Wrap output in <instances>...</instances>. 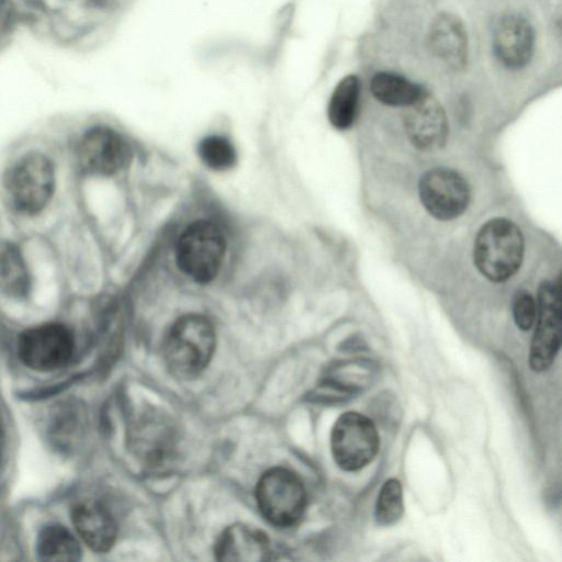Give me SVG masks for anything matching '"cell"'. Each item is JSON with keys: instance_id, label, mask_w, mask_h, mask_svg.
<instances>
[{"instance_id": "obj_18", "label": "cell", "mask_w": 562, "mask_h": 562, "mask_svg": "<svg viewBox=\"0 0 562 562\" xmlns=\"http://www.w3.org/2000/svg\"><path fill=\"white\" fill-rule=\"evenodd\" d=\"M360 97V81L357 76L344 77L335 87L327 109L330 124L337 130L349 128L356 119Z\"/></svg>"}, {"instance_id": "obj_19", "label": "cell", "mask_w": 562, "mask_h": 562, "mask_svg": "<svg viewBox=\"0 0 562 562\" xmlns=\"http://www.w3.org/2000/svg\"><path fill=\"white\" fill-rule=\"evenodd\" d=\"M135 441V448L149 463H159L171 450L173 432L168 424L146 420L136 429Z\"/></svg>"}, {"instance_id": "obj_6", "label": "cell", "mask_w": 562, "mask_h": 562, "mask_svg": "<svg viewBox=\"0 0 562 562\" xmlns=\"http://www.w3.org/2000/svg\"><path fill=\"white\" fill-rule=\"evenodd\" d=\"M379 447L380 438L375 425L360 413L347 412L333 426V458L345 471H358L368 465L376 456Z\"/></svg>"}, {"instance_id": "obj_20", "label": "cell", "mask_w": 562, "mask_h": 562, "mask_svg": "<svg viewBox=\"0 0 562 562\" xmlns=\"http://www.w3.org/2000/svg\"><path fill=\"white\" fill-rule=\"evenodd\" d=\"M1 289L9 295L23 296L30 288V279L24 260L11 244L3 245L1 250Z\"/></svg>"}, {"instance_id": "obj_23", "label": "cell", "mask_w": 562, "mask_h": 562, "mask_svg": "<svg viewBox=\"0 0 562 562\" xmlns=\"http://www.w3.org/2000/svg\"><path fill=\"white\" fill-rule=\"evenodd\" d=\"M537 312L538 303L533 295L526 290L517 291L512 304L516 326L521 330H529L536 322Z\"/></svg>"}, {"instance_id": "obj_14", "label": "cell", "mask_w": 562, "mask_h": 562, "mask_svg": "<svg viewBox=\"0 0 562 562\" xmlns=\"http://www.w3.org/2000/svg\"><path fill=\"white\" fill-rule=\"evenodd\" d=\"M71 520L77 533L91 550L106 552L115 543L116 522L112 514L100 503H78L71 509Z\"/></svg>"}, {"instance_id": "obj_25", "label": "cell", "mask_w": 562, "mask_h": 562, "mask_svg": "<svg viewBox=\"0 0 562 562\" xmlns=\"http://www.w3.org/2000/svg\"><path fill=\"white\" fill-rule=\"evenodd\" d=\"M45 1V7L48 10L59 11L63 9H89L92 8V0H41ZM100 2V0H98ZM101 3V2H100Z\"/></svg>"}, {"instance_id": "obj_24", "label": "cell", "mask_w": 562, "mask_h": 562, "mask_svg": "<svg viewBox=\"0 0 562 562\" xmlns=\"http://www.w3.org/2000/svg\"><path fill=\"white\" fill-rule=\"evenodd\" d=\"M79 413L80 409L77 411L76 407H70V409L66 408L65 412L63 409L60 411L53 426L54 435L57 436L59 442L65 443V441L71 440L72 437L78 434V429L81 426V415Z\"/></svg>"}, {"instance_id": "obj_9", "label": "cell", "mask_w": 562, "mask_h": 562, "mask_svg": "<svg viewBox=\"0 0 562 562\" xmlns=\"http://www.w3.org/2000/svg\"><path fill=\"white\" fill-rule=\"evenodd\" d=\"M418 192L425 210L439 221L459 217L470 201V188L465 179L446 167L425 172L419 180Z\"/></svg>"}, {"instance_id": "obj_2", "label": "cell", "mask_w": 562, "mask_h": 562, "mask_svg": "<svg viewBox=\"0 0 562 562\" xmlns=\"http://www.w3.org/2000/svg\"><path fill=\"white\" fill-rule=\"evenodd\" d=\"M525 243L519 227L508 218L495 217L482 225L473 246L480 273L494 283L505 282L520 268Z\"/></svg>"}, {"instance_id": "obj_10", "label": "cell", "mask_w": 562, "mask_h": 562, "mask_svg": "<svg viewBox=\"0 0 562 562\" xmlns=\"http://www.w3.org/2000/svg\"><path fill=\"white\" fill-rule=\"evenodd\" d=\"M77 156L83 171L106 176L120 171L130 164L132 149L115 130L95 126L81 138Z\"/></svg>"}, {"instance_id": "obj_21", "label": "cell", "mask_w": 562, "mask_h": 562, "mask_svg": "<svg viewBox=\"0 0 562 562\" xmlns=\"http://www.w3.org/2000/svg\"><path fill=\"white\" fill-rule=\"evenodd\" d=\"M404 512L402 484L396 479L387 480L380 490L374 507V518L380 526H392Z\"/></svg>"}, {"instance_id": "obj_26", "label": "cell", "mask_w": 562, "mask_h": 562, "mask_svg": "<svg viewBox=\"0 0 562 562\" xmlns=\"http://www.w3.org/2000/svg\"><path fill=\"white\" fill-rule=\"evenodd\" d=\"M559 290L561 292V295H562V273H561V277H560V282H559Z\"/></svg>"}, {"instance_id": "obj_12", "label": "cell", "mask_w": 562, "mask_h": 562, "mask_svg": "<svg viewBox=\"0 0 562 562\" xmlns=\"http://www.w3.org/2000/svg\"><path fill=\"white\" fill-rule=\"evenodd\" d=\"M493 49L497 59L509 69L525 67L535 49L531 24L519 14L502 16L493 32Z\"/></svg>"}, {"instance_id": "obj_7", "label": "cell", "mask_w": 562, "mask_h": 562, "mask_svg": "<svg viewBox=\"0 0 562 562\" xmlns=\"http://www.w3.org/2000/svg\"><path fill=\"white\" fill-rule=\"evenodd\" d=\"M562 347V295L559 286L543 281L538 289L536 329L529 350L535 372L548 370Z\"/></svg>"}, {"instance_id": "obj_3", "label": "cell", "mask_w": 562, "mask_h": 562, "mask_svg": "<svg viewBox=\"0 0 562 562\" xmlns=\"http://www.w3.org/2000/svg\"><path fill=\"white\" fill-rule=\"evenodd\" d=\"M255 495L262 517L278 528L294 526L306 508L303 481L294 471L283 467L267 470L257 482Z\"/></svg>"}, {"instance_id": "obj_8", "label": "cell", "mask_w": 562, "mask_h": 562, "mask_svg": "<svg viewBox=\"0 0 562 562\" xmlns=\"http://www.w3.org/2000/svg\"><path fill=\"white\" fill-rule=\"evenodd\" d=\"M75 348L71 331L59 323L24 330L18 339L20 360L36 371H52L68 363Z\"/></svg>"}, {"instance_id": "obj_17", "label": "cell", "mask_w": 562, "mask_h": 562, "mask_svg": "<svg viewBox=\"0 0 562 562\" xmlns=\"http://www.w3.org/2000/svg\"><path fill=\"white\" fill-rule=\"evenodd\" d=\"M36 553L44 561H78L81 558V547L67 528L49 524L38 532Z\"/></svg>"}, {"instance_id": "obj_16", "label": "cell", "mask_w": 562, "mask_h": 562, "mask_svg": "<svg viewBox=\"0 0 562 562\" xmlns=\"http://www.w3.org/2000/svg\"><path fill=\"white\" fill-rule=\"evenodd\" d=\"M372 95L389 106H409L426 91L409 79L393 72H378L370 81Z\"/></svg>"}, {"instance_id": "obj_22", "label": "cell", "mask_w": 562, "mask_h": 562, "mask_svg": "<svg viewBox=\"0 0 562 562\" xmlns=\"http://www.w3.org/2000/svg\"><path fill=\"white\" fill-rule=\"evenodd\" d=\"M198 154L203 164L213 170H227L236 162L234 145L221 135L204 137L198 145Z\"/></svg>"}, {"instance_id": "obj_1", "label": "cell", "mask_w": 562, "mask_h": 562, "mask_svg": "<svg viewBox=\"0 0 562 562\" xmlns=\"http://www.w3.org/2000/svg\"><path fill=\"white\" fill-rule=\"evenodd\" d=\"M216 335L212 323L202 315L180 317L167 331L162 355L169 371L181 379L202 373L215 350Z\"/></svg>"}, {"instance_id": "obj_5", "label": "cell", "mask_w": 562, "mask_h": 562, "mask_svg": "<svg viewBox=\"0 0 562 562\" xmlns=\"http://www.w3.org/2000/svg\"><path fill=\"white\" fill-rule=\"evenodd\" d=\"M55 186L52 161L31 153L20 158L9 171L7 190L14 207L24 214H36L49 202Z\"/></svg>"}, {"instance_id": "obj_15", "label": "cell", "mask_w": 562, "mask_h": 562, "mask_svg": "<svg viewBox=\"0 0 562 562\" xmlns=\"http://www.w3.org/2000/svg\"><path fill=\"white\" fill-rule=\"evenodd\" d=\"M429 47L448 67L463 68L468 58V38L460 19L449 13L439 14L430 26Z\"/></svg>"}, {"instance_id": "obj_13", "label": "cell", "mask_w": 562, "mask_h": 562, "mask_svg": "<svg viewBox=\"0 0 562 562\" xmlns=\"http://www.w3.org/2000/svg\"><path fill=\"white\" fill-rule=\"evenodd\" d=\"M214 554L222 562H265L270 560L271 544L266 532L238 522L218 536Z\"/></svg>"}, {"instance_id": "obj_4", "label": "cell", "mask_w": 562, "mask_h": 562, "mask_svg": "<svg viewBox=\"0 0 562 562\" xmlns=\"http://www.w3.org/2000/svg\"><path fill=\"white\" fill-rule=\"evenodd\" d=\"M225 255V238L212 222L189 225L178 239L176 258L180 270L198 283H207L217 274Z\"/></svg>"}, {"instance_id": "obj_11", "label": "cell", "mask_w": 562, "mask_h": 562, "mask_svg": "<svg viewBox=\"0 0 562 562\" xmlns=\"http://www.w3.org/2000/svg\"><path fill=\"white\" fill-rule=\"evenodd\" d=\"M404 125L411 143L424 151L442 147L448 135L446 113L436 98L427 91L406 108Z\"/></svg>"}]
</instances>
